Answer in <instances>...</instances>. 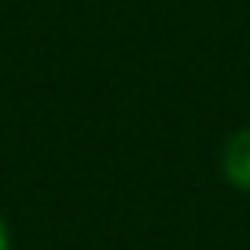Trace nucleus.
<instances>
[{"label": "nucleus", "mask_w": 250, "mask_h": 250, "mask_svg": "<svg viewBox=\"0 0 250 250\" xmlns=\"http://www.w3.org/2000/svg\"><path fill=\"white\" fill-rule=\"evenodd\" d=\"M221 169H225V177L232 180L235 188L250 191V125H247V129H239V133L225 144Z\"/></svg>", "instance_id": "f257e3e1"}, {"label": "nucleus", "mask_w": 250, "mask_h": 250, "mask_svg": "<svg viewBox=\"0 0 250 250\" xmlns=\"http://www.w3.org/2000/svg\"><path fill=\"white\" fill-rule=\"evenodd\" d=\"M0 250H8V228H4V221H0Z\"/></svg>", "instance_id": "f03ea898"}]
</instances>
